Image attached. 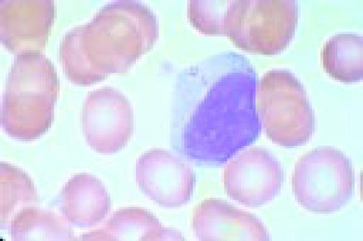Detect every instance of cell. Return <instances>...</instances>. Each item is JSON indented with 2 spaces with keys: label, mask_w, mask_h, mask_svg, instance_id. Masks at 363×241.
Segmentation results:
<instances>
[{
  "label": "cell",
  "mask_w": 363,
  "mask_h": 241,
  "mask_svg": "<svg viewBox=\"0 0 363 241\" xmlns=\"http://www.w3.org/2000/svg\"><path fill=\"white\" fill-rule=\"evenodd\" d=\"M83 240H181L182 235L162 226L151 213L140 207H126L113 213L98 230Z\"/></svg>",
  "instance_id": "4fadbf2b"
},
{
  "label": "cell",
  "mask_w": 363,
  "mask_h": 241,
  "mask_svg": "<svg viewBox=\"0 0 363 241\" xmlns=\"http://www.w3.org/2000/svg\"><path fill=\"white\" fill-rule=\"evenodd\" d=\"M231 1H190L188 17L198 31L206 35H224L225 12Z\"/></svg>",
  "instance_id": "e0dca14e"
},
{
  "label": "cell",
  "mask_w": 363,
  "mask_h": 241,
  "mask_svg": "<svg viewBox=\"0 0 363 241\" xmlns=\"http://www.w3.org/2000/svg\"><path fill=\"white\" fill-rule=\"evenodd\" d=\"M158 36L157 20L148 6L138 1H113L64 36L59 50L64 71L80 85L124 73L152 48Z\"/></svg>",
  "instance_id": "7a4b0ae2"
},
{
  "label": "cell",
  "mask_w": 363,
  "mask_h": 241,
  "mask_svg": "<svg viewBox=\"0 0 363 241\" xmlns=\"http://www.w3.org/2000/svg\"><path fill=\"white\" fill-rule=\"evenodd\" d=\"M297 22L295 0L231 1L224 17L223 34L241 50L273 55L288 47Z\"/></svg>",
  "instance_id": "5b68a950"
},
{
  "label": "cell",
  "mask_w": 363,
  "mask_h": 241,
  "mask_svg": "<svg viewBox=\"0 0 363 241\" xmlns=\"http://www.w3.org/2000/svg\"><path fill=\"white\" fill-rule=\"evenodd\" d=\"M13 240H73L71 228L57 215L36 207H24L10 222Z\"/></svg>",
  "instance_id": "9a60e30c"
},
{
  "label": "cell",
  "mask_w": 363,
  "mask_h": 241,
  "mask_svg": "<svg viewBox=\"0 0 363 241\" xmlns=\"http://www.w3.org/2000/svg\"><path fill=\"white\" fill-rule=\"evenodd\" d=\"M297 201L306 210L334 212L350 199L355 175L349 159L332 147L315 148L296 163L292 180Z\"/></svg>",
  "instance_id": "8992f818"
},
{
  "label": "cell",
  "mask_w": 363,
  "mask_h": 241,
  "mask_svg": "<svg viewBox=\"0 0 363 241\" xmlns=\"http://www.w3.org/2000/svg\"><path fill=\"white\" fill-rule=\"evenodd\" d=\"M283 172L267 149L255 147L242 151L223 172L227 195L245 206L256 207L272 200L279 192Z\"/></svg>",
  "instance_id": "ba28073f"
},
{
  "label": "cell",
  "mask_w": 363,
  "mask_h": 241,
  "mask_svg": "<svg viewBox=\"0 0 363 241\" xmlns=\"http://www.w3.org/2000/svg\"><path fill=\"white\" fill-rule=\"evenodd\" d=\"M257 76L242 55L214 54L179 73L174 89L170 143L185 159L220 165L258 137Z\"/></svg>",
  "instance_id": "6da1fadb"
},
{
  "label": "cell",
  "mask_w": 363,
  "mask_h": 241,
  "mask_svg": "<svg viewBox=\"0 0 363 241\" xmlns=\"http://www.w3.org/2000/svg\"><path fill=\"white\" fill-rule=\"evenodd\" d=\"M82 120L88 145L99 153L118 152L126 145L133 131L131 105L123 94L112 87L89 92Z\"/></svg>",
  "instance_id": "52a82bcc"
},
{
  "label": "cell",
  "mask_w": 363,
  "mask_h": 241,
  "mask_svg": "<svg viewBox=\"0 0 363 241\" xmlns=\"http://www.w3.org/2000/svg\"><path fill=\"white\" fill-rule=\"evenodd\" d=\"M1 41L11 52H40L54 17V1L1 0Z\"/></svg>",
  "instance_id": "30bf717a"
},
{
  "label": "cell",
  "mask_w": 363,
  "mask_h": 241,
  "mask_svg": "<svg viewBox=\"0 0 363 241\" xmlns=\"http://www.w3.org/2000/svg\"><path fill=\"white\" fill-rule=\"evenodd\" d=\"M255 108L267 136L279 145H301L315 131V115L304 87L289 71L273 69L262 75L256 85Z\"/></svg>",
  "instance_id": "277c9868"
},
{
  "label": "cell",
  "mask_w": 363,
  "mask_h": 241,
  "mask_svg": "<svg viewBox=\"0 0 363 241\" xmlns=\"http://www.w3.org/2000/svg\"><path fill=\"white\" fill-rule=\"evenodd\" d=\"M59 91L51 61L40 52L18 54L8 74L1 125L13 138L29 141L50 127Z\"/></svg>",
  "instance_id": "3957f363"
},
{
  "label": "cell",
  "mask_w": 363,
  "mask_h": 241,
  "mask_svg": "<svg viewBox=\"0 0 363 241\" xmlns=\"http://www.w3.org/2000/svg\"><path fill=\"white\" fill-rule=\"evenodd\" d=\"M61 209L73 225L90 227L107 215L110 209V199L98 179L81 173L73 176L64 187Z\"/></svg>",
  "instance_id": "7c38bea8"
},
{
  "label": "cell",
  "mask_w": 363,
  "mask_h": 241,
  "mask_svg": "<svg viewBox=\"0 0 363 241\" xmlns=\"http://www.w3.org/2000/svg\"><path fill=\"white\" fill-rule=\"evenodd\" d=\"M135 177L143 193L165 207L186 204L195 184V173L184 160L171 152L158 148L140 156Z\"/></svg>",
  "instance_id": "9c48e42d"
},
{
  "label": "cell",
  "mask_w": 363,
  "mask_h": 241,
  "mask_svg": "<svg viewBox=\"0 0 363 241\" xmlns=\"http://www.w3.org/2000/svg\"><path fill=\"white\" fill-rule=\"evenodd\" d=\"M192 228L200 240H269V233L254 214L219 198H207L193 210Z\"/></svg>",
  "instance_id": "8fae6325"
},
{
  "label": "cell",
  "mask_w": 363,
  "mask_h": 241,
  "mask_svg": "<svg viewBox=\"0 0 363 241\" xmlns=\"http://www.w3.org/2000/svg\"><path fill=\"white\" fill-rule=\"evenodd\" d=\"M1 226L11 222L21 207L36 199V191L29 177L20 169L1 163Z\"/></svg>",
  "instance_id": "2e32d148"
},
{
  "label": "cell",
  "mask_w": 363,
  "mask_h": 241,
  "mask_svg": "<svg viewBox=\"0 0 363 241\" xmlns=\"http://www.w3.org/2000/svg\"><path fill=\"white\" fill-rule=\"evenodd\" d=\"M362 36L354 34H339L325 43L321 58L325 71L343 82L362 79Z\"/></svg>",
  "instance_id": "5bb4252c"
}]
</instances>
